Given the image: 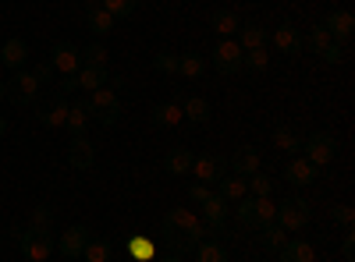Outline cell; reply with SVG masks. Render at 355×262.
Wrapping results in <instances>:
<instances>
[{
    "label": "cell",
    "mask_w": 355,
    "mask_h": 262,
    "mask_svg": "<svg viewBox=\"0 0 355 262\" xmlns=\"http://www.w3.org/2000/svg\"><path fill=\"white\" fill-rule=\"evenodd\" d=\"M160 230H164V241L171 245V252H178V255H189L199 241L214 238V234H210V227H206L192 209H185V206L167 209V213H164Z\"/></svg>",
    "instance_id": "obj_1"
},
{
    "label": "cell",
    "mask_w": 355,
    "mask_h": 262,
    "mask_svg": "<svg viewBox=\"0 0 355 262\" xmlns=\"http://www.w3.org/2000/svg\"><path fill=\"white\" fill-rule=\"evenodd\" d=\"M270 223H277V206H274V198L270 195H245L239 198V227L242 230H266Z\"/></svg>",
    "instance_id": "obj_2"
},
{
    "label": "cell",
    "mask_w": 355,
    "mask_h": 262,
    "mask_svg": "<svg viewBox=\"0 0 355 262\" xmlns=\"http://www.w3.org/2000/svg\"><path fill=\"white\" fill-rule=\"evenodd\" d=\"M85 110H89V118L93 121H100V124H117V118H121V100H117V93L114 89H96V93H89V103H82Z\"/></svg>",
    "instance_id": "obj_3"
},
{
    "label": "cell",
    "mask_w": 355,
    "mask_h": 262,
    "mask_svg": "<svg viewBox=\"0 0 355 262\" xmlns=\"http://www.w3.org/2000/svg\"><path fill=\"white\" fill-rule=\"evenodd\" d=\"M15 238H18L21 255H25L28 262H46L50 252L57 248V245H53V234H46V230H33V227H18Z\"/></svg>",
    "instance_id": "obj_4"
},
{
    "label": "cell",
    "mask_w": 355,
    "mask_h": 262,
    "mask_svg": "<svg viewBox=\"0 0 355 262\" xmlns=\"http://www.w3.org/2000/svg\"><path fill=\"white\" fill-rule=\"evenodd\" d=\"M302 145H306V160L320 170V167H331L334 163V156H338V142H334V135H327V131H313L309 138H302Z\"/></svg>",
    "instance_id": "obj_5"
},
{
    "label": "cell",
    "mask_w": 355,
    "mask_h": 262,
    "mask_svg": "<svg viewBox=\"0 0 355 262\" xmlns=\"http://www.w3.org/2000/svg\"><path fill=\"white\" fill-rule=\"evenodd\" d=\"M40 89H43V82L36 71H18L11 75V82L4 85V93L15 100V103H36L40 100Z\"/></svg>",
    "instance_id": "obj_6"
},
{
    "label": "cell",
    "mask_w": 355,
    "mask_h": 262,
    "mask_svg": "<svg viewBox=\"0 0 355 262\" xmlns=\"http://www.w3.org/2000/svg\"><path fill=\"white\" fill-rule=\"evenodd\" d=\"M242 57H245V50L234 43V39H220L217 46H214V68H217V75H239V71H245L242 68Z\"/></svg>",
    "instance_id": "obj_7"
},
{
    "label": "cell",
    "mask_w": 355,
    "mask_h": 262,
    "mask_svg": "<svg viewBox=\"0 0 355 262\" xmlns=\"http://www.w3.org/2000/svg\"><path fill=\"white\" fill-rule=\"evenodd\" d=\"M107 85V68H78L75 75H68L64 82H61V89L64 93H96V89H103Z\"/></svg>",
    "instance_id": "obj_8"
},
{
    "label": "cell",
    "mask_w": 355,
    "mask_h": 262,
    "mask_svg": "<svg viewBox=\"0 0 355 262\" xmlns=\"http://www.w3.org/2000/svg\"><path fill=\"white\" fill-rule=\"evenodd\" d=\"M224 170H227V160L217 156V153H202V156L192 160V174H196L199 185H217L224 178Z\"/></svg>",
    "instance_id": "obj_9"
},
{
    "label": "cell",
    "mask_w": 355,
    "mask_h": 262,
    "mask_svg": "<svg viewBox=\"0 0 355 262\" xmlns=\"http://www.w3.org/2000/svg\"><path fill=\"white\" fill-rule=\"evenodd\" d=\"M277 223H281L284 230H302V227L309 223V206H306V198H299V195L284 198L281 209H277Z\"/></svg>",
    "instance_id": "obj_10"
},
{
    "label": "cell",
    "mask_w": 355,
    "mask_h": 262,
    "mask_svg": "<svg viewBox=\"0 0 355 262\" xmlns=\"http://www.w3.org/2000/svg\"><path fill=\"white\" fill-rule=\"evenodd\" d=\"M89 238H93V234H89V227H82V223H71V227H68V230H64V234L57 238L53 245H57V252H61V255H68V259H78V255L85 252Z\"/></svg>",
    "instance_id": "obj_11"
},
{
    "label": "cell",
    "mask_w": 355,
    "mask_h": 262,
    "mask_svg": "<svg viewBox=\"0 0 355 262\" xmlns=\"http://www.w3.org/2000/svg\"><path fill=\"white\" fill-rule=\"evenodd\" d=\"M68 106H71V103H64V96H53L50 103H40L36 113H40V121H43L50 131H61V128L68 124Z\"/></svg>",
    "instance_id": "obj_12"
},
{
    "label": "cell",
    "mask_w": 355,
    "mask_h": 262,
    "mask_svg": "<svg viewBox=\"0 0 355 262\" xmlns=\"http://www.w3.org/2000/svg\"><path fill=\"white\" fill-rule=\"evenodd\" d=\"M323 28L331 32L334 43L348 46V39H352V32H355V18H352V11H331L327 18H323Z\"/></svg>",
    "instance_id": "obj_13"
},
{
    "label": "cell",
    "mask_w": 355,
    "mask_h": 262,
    "mask_svg": "<svg viewBox=\"0 0 355 262\" xmlns=\"http://www.w3.org/2000/svg\"><path fill=\"white\" fill-rule=\"evenodd\" d=\"M68 163L75 170H89L96 163V149H93V142H89L85 135H71V142H68Z\"/></svg>",
    "instance_id": "obj_14"
},
{
    "label": "cell",
    "mask_w": 355,
    "mask_h": 262,
    "mask_svg": "<svg viewBox=\"0 0 355 262\" xmlns=\"http://www.w3.org/2000/svg\"><path fill=\"white\" fill-rule=\"evenodd\" d=\"M78 64H82V57H78V46L75 43H57L53 46V57H50V68L53 71H61L68 78V75L78 71Z\"/></svg>",
    "instance_id": "obj_15"
},
{
    "label": "cell",
    "mask_w": 355,
    "mask_h": 262,
    "mask_svg": "<svg viewBox=\"0 0 355 262\" xmlns=\"http://www.w3.org/2000/svg\"><path fill=\"white\" fill-rule=\"evenodd\" d=\"M284 178H288L295 188H309V185L320 178V170H316L306 156H291V160H288V170H284Z\"/></svg>",
    "instance_id": "obj_16"
},
{
    "label": "cell",
    "mask_w": 355,
    "mask_h": 262,
    "mask_svg": "<svg viewBox=\"0 0 355 262\" xmlns=\"http://www.w3.org/2000/svg\"><path fill=\"white\" fill-rule=\"evenodd\" d=\"M202 223L210 227V234H220L224 223H227V202H224L217 191L202 202Z\"/></svg>",
    "instance_id": "obj_17"
},
{
    "label": "cell",
    "mask_w": 355,
    "mask_h": 262,
    "mask_svg": "<svg viewBox=\"0 0 355 262\" xmlns=\"http://www.w3.org/2000/svg\"><path fill=\"white\" fill-rule=\"evenodd\" d=\"M270 39H274V46H277L281 53H288V57H295V53H302V50H306L302 32H299L295 25H277L274 32H270Z\"/></svg>",
    "instance_id": "obj_18"
},
{
    "label": "cell",
    "mask_w": 355,
    "mask_h": 262,
    "mask_svg": "<svg viewBox=\"0 0 355 262\" xmlns=\"http://www.w3.org/2000/svg\"><path fill=\"white\" fill-rule=\"evenodd\" d=\"M227 167L239 174V178H252V174H259V153L252 149V145H239L234 156L227 160Z\"/></svg>",
    "instance_id": "obj_19"
},
{
    "label": "cell",
    "mask_w": 355,
    "mask_h": 262,
    "mask_svg": "<svg viewBox=\"0 0 355 262\" xmlns=\"http://www.w3.org/2000/svg\"><path fill=\"white\" fill-rule=\"evenodd\" d=\"M150 118H153V124H157V128H167V131H174V128H182L185 113H182V103H178V100H171V103H157Z\"/></svg>",
    "instance_id": "obj_20"
},
{
    "label": "cell",
    "mask_w": 355,
    "mask_h": 262,
    "mask_svg": "<svg viewBox=\"0 0 355 262\" xmlns=\"http://www.w3.org/2000/svg\"><path fill=\"white\" fill-rule=\"evenodd\" d=\"M28 61V43L25 39H8L0 46V64L8 71H21V64Z\"/></svg>",
    "instance_id": "obj_21"
},
{
    "label": "cell",
    "mask_w": 355,
    "mask_h": 262,
    "mask_svg": "<svg viewBox=\"0 0 355 262\" xmlns=\"http://www.w3.org/2000/svg\"><path fill=\"white\" fill-rule=\"evenodd\" d=\"M210 28H214L220 39H231L242 28V21H239V15H234V11H214L210 15Z\"/></svg>",
    "instance_id": "obj_22"
},
{
    "label": "cell",
    "mask_w": 355,
    "mask_h": 262,
    "mask_svg": "<svg viewBox=\"0 0 355 262\" xmlns=\"http://www.w3.org/2000/svg\"><path fill=\"white\" fill-rule=\"evenodd\" d=\"M128 255H132V262H153L160 252H157V241L153 238L135 234V238H128Z\"/></svg>",
    "instance_id": "obj_23"
},
{
    "label": "cell",
    "mask_w": 355,
    "mask_h": 262,
    "mask_svg": "<svg viewBox=\"0 0 355 262\" xmlns=\"http://www.w3.org/2000/svg\"><path fill=\"white\" fill-rule=\"evenodd\" d=\"M281 262H316V248L309 241H288L281 252H277Z\"/></svg>",
    "instance_id": "obj_24"
},
{
    "label": "cell",
    "mask_w": 355,
    "mask_h": 262,
    "mask_svg": "<svg viewBox=\"0 0 355 262\" xmlns=\"http://www.w3.org/2000/svg\"><path fill=\"white\" fill-rule=\"evenodd\" d=\"M274 149H281L284 156H299L302 135L295 131V128H277V131H274Z\"/></svg>",
    "instance_id": "obj_25"
},
{
    "label": "cell",
    "mask_w": 355,
    "mask_h": 262,
    "mask_svg": "<svg viewBox=\"0 0 355 262\" xmlns=\"http://www.w3.org/2000/svg\"><path fill=\"white\" fill-rule=\"evenodd\" d=\"M192 153L189 149H171L167 156H164V170L167 174H174V178H182V174H192Z\"/></svg>",
    "instance_id": "obj_26"
},
{
    "label": "cell",
    "mask_w": 355,
    "mask_h": 262,
    "mask_svg": "<svg viewBox=\"0 0 355 262\" xmlns=\"http://www.w3.org/2000/svg\"><path fill=\"white\" fill-rule=\"evenodd\" d=\"M178 103H182L185 121H196V124H206V121H210V103H206L202 96H189V100H178Z\"/></svg>",
    "instance_id": "obj_27"
},
{
    "label": "cell",
    "mask_w": 355,
    "mask_h": 262,
    "mask_svg": "<svg viewBox=\"0 0 355 262\" xmlns=\"http://www.w3.org/2000/svg\"><path fill=\"white\" fill-rule=\"evenodd\" d=\"M78 57H82V68H107L110 50H107L103 43H89V46L78 50Z\"/></svg>",
    "instance_id": "obj_28"
},
{
    "label": "cell",
    "mask_w": 355,
    "mask_h": 262,
    "mask_svg": "<svg viewBox=\"0 0 355 262\" xmlns=\"http://www.w3.org/2000/svg\"><path fill=\"white\" fill-rule=\"evenodd\" d=\"M217 185H220V191H217V195H220L224 202H239V198H245V195H249L245 178H239V174H234V178H220Z\"/></svg>",
    "instance_id": "obj_29"
},
{
    "label": "cell",
    "mask_w": 355,
    "mask_h": 262,
    "mask_svg": "<svg viewBox=\"0 0 355 262\" xmlns=\"http://www.w3.org/2000/svg\"><path fill=\"white\" fill-rule=\"evenodd\" d=\"M196 262H227V252H224V245H220V241L206 238V241H199V245H196Z\"/></svg>",
    "instance_id": "obj_30"
},
{
    "label": "cell",
    "mask_w": 355,
    "mask_h": 262,
    "mask_svg": "<svg viewBox=\"0 0 355 262\" xmlns=\"http://www.w3.org/2000/svg\"><path fill=\"white\" fill-rule=\"evenodd\" d=\"M266 39H270V32H266L263 25H242V50H259V46H266Z\"/></svg>",
    "instance_id": "obj_31"
},
{
    "label": "cell",
    "mask_w": 355,
    "mask_h": 262,
    "mask_svg": "<svg viewBox=\"0 0 355 262\" xmlns=\"http://www.w3.org/2000/svg\"><path fill=\"white\" fill-rule=\"evenodd\" d=\"M206 64H202V57L196 53H178V75L182 78H202Z\"/></svg>",
    "instance_id": "obj_32"
},
{
    "label": "cell",
    "mask_w": 355,
    "mask_h": 262,
    "mask_svg": "<svg viewBox=\"0 0 355 262\" xmlns=\"http://www.w3.org/2000/svg\"><path fill=\"white\" fill-rule=\"evenodd\" d=\"M302 43H306V50H313V53H323V50H327L334 39H331V32H327L323 25H313L309 32L302 36Z\"/></svg>",
    "instance_id": "obj_33"
},
{
    "label": "cell",
    "mask_w": 355,
    "mask_h": 262,
    "mask_svg": "<svg viewBox=\"0 0 355 262\" xmlns=\"http://www.w3.org/2000/svg\"><path fill=\"white\" fill-rule=\"evenodd\" d=\"M85 25L93 28L96 36H107L110 28H114V15H110V11H103V8H93V11L85 15Z\"/></svg>",
    "instance_id": "obj_34"
},
{
    "label": "cell",
    "mask_w": 355,
    "mask_h": 262,
    "mask_svg": "<svg viewBox=\"0 0 355 262\" xmlns=\"http://www.w3.org/2000/svg\"><path fill=\"white\" fill-rule=\"evenodd\" d=\"M89 121H93V118H89V110H85L82 103L68 106V124H64V128H68L71 135H85V124H89Z\"/></svg>",
    "instance_id": "obj_35"
},
{
    "label": "cell",
    "mask_w": 355,
    "mask_h": 262,
    "mask_svg": "<svg viewBox=\"0 0 355 262\" xmlns=\"http://www.w3.org/2000/svg\"><path fill=\"white\" fill-rule=\"evenodd\" d=\"M242 68H249V71H266V68H270V50H266V46H259V50H245Z\"/></svg>",
    "instance_id": "obj_36"
},
{
    "label": "cell",
    "mask_w": 355,
    "mask_h": 262,
    "mask_svg": "<svg viewBox=\"0 0 355 262\" xmlns=\"http://www.w3.org/2000/svg\"><path fill=\"white\" fill-rule=\"evenodd\" d=\"M28 227H33V230H46V234H50V230H53V209L50 206H36L33 213H28Z\"/></svg>",
    "instance_id": "obj_37"
},
{
    "label": "cell",
    "mask_w": 355,
    "mask_h": 262,
    "mask_svg": "<svg viewBox=\"0 0 355 262\" xmlns=\"http://www.w3.org/2000/svg\"><path fill=\"white\" fill-rule=\"evenodd\" d=\"M82 259H85V262H110V248H107V241L89 238V245H85Z\"/></svg>",
    "instance_id": "obj_38"
},
{
    "label": "cell",
    "mask_w": 355,
    "mask_h": 262,
    "mask_svg": "<svg viewBox=\"0 0 355 262\" xmlns=\"http://www.w3.org/2000/svg\"><path fill=\"white\" fill-rule=\"evenodd\" d=\"M245 188H249V195L263 198V195L274 191V178H266V174H252V178H245Z\"/></svg>",
    "instance_id": "obj_39"
},
{
    "label": "cell",
    "mask_w": 355,
    "mask_h": 262,
    "mask_svg": "<svg viewBox=\"0 0 355 262\" xmlns=\"http://www.w3.org/2000/svg\"><path fill=\"white\" fill-rule=\"evenodd\" d=\"M288 245V230L281 227V223H270V227H266V252H281Z\"/></svg>",
    "instance_id": "obj_40"
},
{
    "label": "cell",
    "mask_w": 355,
    "mask_h": 262,
    "mask_svg": "<svg viewBox=\"0 0 355 262\" xmlns=\"http://www.w3.org/2000/svg\"><path fill=\"white\" fill-rule=\"evenodd\" d=\"M135 8H139V0H103V11H110L114 18H128L135 15Z\"/></svg>",
    "instance_id": "obj_41"
},
{
    "label": "cell",
    "mask_w": 355,
    "mask_h": 262,
    "mask_svg": "<svg viewBox=\"0 0 355 262\" xmlns=\"http://www.w3.org/2000/svg\"><path fill=\"white\" fill-rule=\"evenodd\" d=\"M153 68H157L160 75H178V53H167V50H160V53L153 57Z\"/></svg>",
    "instance_id": "obj_42"
},
{
    "label": "cell",
    "mask_w": 355,
    "mask_h": 262,
    "mask_svg": "<svg viewBox=\"0 0 355 262\" xmlns=\"http://www.w3.org/2000/svg\"><path fill=\"white\" fill-rule=\"evenodd\" d=\"M331 220L341 223V227L348 230V227L355 223V209H352V206H334V209H331Z\"/></svg>",
    "instance_id": "obj_43"
},
{
    "label": "cell",
    "mask_w": 355,
    "mask_h": 262,
    "mask_svg": "<svg viewBox=\"0 0 355 262\" xmlns=\"http://www.w3.org/2000/svg\"><path fill=\"white\" fill-rule=\"evenodd\" d=\"M320 57H323L327 64H341V61H345V46H341V43H331V46L323 50Z\"/></svg>",
    "instance_id": "obj_44"
},
{
    "label": "cell",
    "mask_w": 355,
    "mask_h": 262,
    "mask_svg": "<svg viewBox=\"0 0 355 262\" xmlns=\"http://www.w3.org/2000/svg\"><path fill=\"white\" fill-rule=\"evenodd\" d=\"M189 195H192V202H199V206H202V202L214 195V188H210V185H199V181H196V185L189 188Z\"/></svg>",
    "instance_id": "obj_45"
},
{
    "label": "cell",
    "mask_w": 355,
    "mask_h": 262,
    "mask_svg": "<svg viewBox=\"0 0 355 262\" xmlns=\"http://www.w3.org/2000/svg\"><path fill=\"white\" fill-rule=\"evenodd\" d=\"M341 252H345V259H348V262L355 259V234H352V227L345 230V238H341Z\"/></svg>",
    "instance_id": "obj_46"
},
{
    "label": "cell",
    "mask_w": 355,
    "mask_h": 262,
    "mask_svg": "<svg viewBox=\"0 0 355 262\" xmlns=\"http://www.w3.org/2000/svg\"><path fill=\"white\" fill-rule=\"evenodd\" d=\"M33 71L40 75V82H50V71H53V68H50V64H36Z\"/></svg>",
    "instance_id": "obj_47"
},
{
    "label": "cell",
    "mask_w": 355,
    "mask_h": 262,
    "mask_svg": "<svg viewBox=\"0 0 355 262\" xmlns=\"http://www.w3.org/2000/svg\"><path fill=\"white\" fill-rule=\"evenodd\" d=\"M153 262H182V255H178V252H171V255H164V259H160V255H157V259H153Z\"/></svg>",
    "instance_id": "obj_48"
},
{
    "label": "cell",
    "mask_w": 355,
    "mask_h": 262,
    "mask_svg": "<svg viewBox=\"0 0 355 262\" xmlns=\"http://www.w3.org/2000/svg\"><path fill=\"white\" fill-rule=\"evenodd\" d=\"M4 131H8V121H4V118H0V138H4Z\"/></svg>",
    "instance_id": "obj_49"
},
{
    "label": "cell",
    "mask_w": 355,
    "mask_h": 262,
    "mask_svg": "<svg viewBox=\"0 0 355 262\" xmlns=\"http://www.w3.org/2000/svg\"><path fill=\"white\" fill-rule=\"evenodd\" d=\"M4 96H8V93H4V82H0V100H4Z\"/></svg>",
    "instance_id": "obj_50"
},
{
    "label": "cell",
    "mask_w": 355,
    "mask_h": 262,
    "mask_svg": "<svg viewBox=\"0 0 355 262\" xmlns=\"http://www.w3.org/2000/svg\"><path fill=\"white\" fill-rule=\"evenodd\" d=\"M85 4H93V0H85Z\"/></svg>",
    "instance_id": "obj_51"
}]
</instances>
